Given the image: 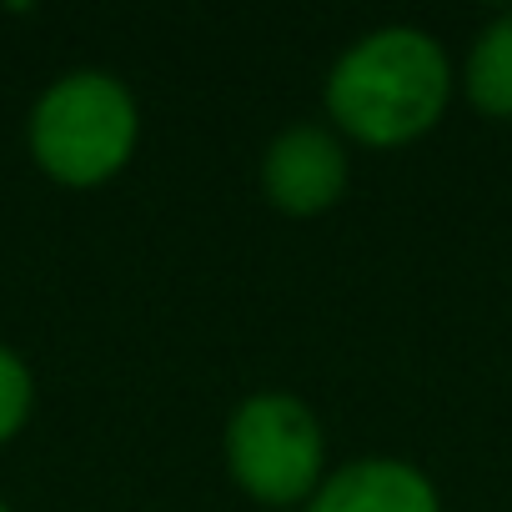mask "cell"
Returning <instances> with one entry per match:
<instances>
[{
  "label": "cell",
  "instance_id": "1",
  "mask_svg": "<svg viewBox=\"0 0 512 512\" xmlns=\"http://www.w3.org/2000/svg\"><path fill=\"white\" fill-rule=\"evenodd\" d=\"M452 61L422 26H377L357 36L327 71L322 101L332 131L387 151L427 136L452 101Z\"/></svg>",
  "mask_w": 512,
  "mask_h": 512
},
{
  "label": "cell",
  "instance_id": "2",
  "mask_svg": "<svg viewBox=\"0 0 512 512\" xmlns=\"http://www.w3.org/2000/svg\"><path fill=\"white\" fill-rule=\"evenodd\" d=\"M26 141H31L36 166L51 181L71 191H91L121 176L126 161L136 156L141 106L121 76L101 66H81V71L56 76L36 96Z\"/></svg>",
  "mask_w": 512,
  "mask_h": 512
},
{
  "label": "cell",
  "instance_id": "5",
  "mask_svg": "<svg viewBox=\"0 0 512 512\" xmlns=\"http://www.w3.org/2000/svg\"><path fill=\"white\" fill-rule=\"evenodd\" d=\"M307 512H442V492L407 457H357L322 477Z\"/></svg>",
  "mask_w": 512,
  "mask_h": 512
},
{
  "label": "cell",
  "instance_id": "8",
  "mask_svg": "<svg viewBox=\"0 0 512 512\" xmlns=\"http://www.w3.org/2000/svg\"><path fill=\"white\" fill-rule=\"evenodd\" d=\"M0 512H11V502H0Z\"/></svg>",
  "mask_w": 512,
  "mask_h": 512
},
{
  "label": "cell",
  "instance_id": "4",
  "mask_svg": "<svg viewBox=\"0 0 512 512\" xmlns=\"http://www.w3.org/2000/svg\"><path fill=\"white\" fill-rule=\"evenodd\" d=\"M256 181L282 216H322L347 196L352 181L347 141L322 121H292L267 141Z\"/></svg>",
  "mask_w": 512,
  "mask_h": 512
},
{
  "label": "cell",
  "instance_id": "3",
  "mask_svg": "<svg viewBox=\"0 0 512 512\" xmlns=\"http://www.w3.org/2000/svg\"><path fill=\"white\" fill-rule=\"evenodd\" d=\"M226 472L262 507H297L327 477V432L317 412L282 387H262L226 417Z\"/></svg>",
  "mask_w": 512,
  "mask_h": 512
},
{
  "label": "cell",
  "instance_id": "7",
  "mask_svg": "<svg viewBox=\"0 0 512 512\" xmlns=\"http://www.w3.org/2000/svg\"><path fill=\"white\" fill-rule=\"evenodd\" d=\"M31 412H36V377L16 347L0 342V447L11 437H21Z\"/></svg>",
  "mask_w": 512,
  "mask_h": 512
},
{
  "label": "cell",
  "instance_id": "6",
  "mask_svg": "<svg viewBox=\"0 0 512 512\" xmlns=\"http://www.w3.org/2000/svg\"><path fill=\"white\" fill-rule=\"evenodd\" d=\"M462 96L487 121H512V11H497L467 46Z\"/></svg>",
  "mask_w": 512,
  "mask_h": 512
}]
</instances>
